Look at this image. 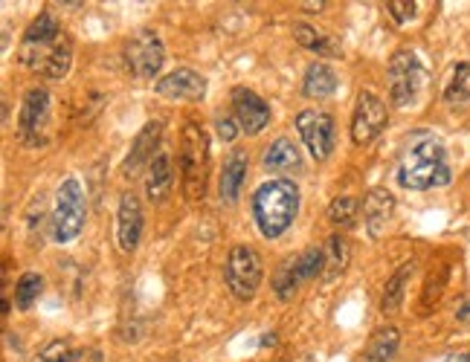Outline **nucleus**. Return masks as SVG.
Segmentation results:
<instances>
[{"label":"nucleus","mask_w":470,"mask_h":362,"mask_svg":"<svg viewBox=\"0 0 470 362\" xmlns=\"http://www.w3.org/2000/svg\"><path fill=\"white\" fill-rule=\"evenodd\" d=\"M18 61L27 70L49 81H61L73 67V41L53 15L41 12L24 32L18 44Z\"/></svg>","instance_id":"nucleus-1"},{"label":"nucleus","mask_w":470,"mask_h":362,"mask_svg":"<svg viewBox=\"0 0 470 362\" xmlns=\"http://www.w3.org/2000/svg\"><path fill=\"white\" fill-rule=\"evenodd\" d=\"M250 206H253V220L259 232L267 240H276L291 229V223L299 215V188L284 177L267 180L253 192Z\"/></svg>","instance_id":"nucleus-2"},{"label":"nucleus","mask_w":470,"mask_h":362,"mask_svg":"<svg viewBox=\"0 0 470 362\" xmlns=\"http://www.w3.org/2000/svg\"><path fill=\"white\" fill-rule=\"evenodd\" d=\"M450 163L447 151L439 140H422L415 143L398 168V183L401 188L410 192H427V188H439L450 183Z\"/></svg>","instance_id":"nucleus-3"},{"label":"nucleus","mask_w":470,"mask_h":362,"mask_svg":"<svg viewBox=\"0 0 470 362\" xmlns=\"http://www.w3.org/2000/svg\"><path fill=\"white\" fill-rule=\"evenodd\" d=\"M177 163H180V180L183 192L189 200H200L207 192V177H209V133L198 119H187L180 131V145H177Z\"/></svg>","instance_id":"nucleus-4"},{"label":"nucleus","mask_w":470,"mask_h":362,"mask_svg":"<svg viewBox=\"0 0 470 362\" xmlns=\"http://www.w3.org/2000/svg\"><path fill=\"white\" fill-rule=\"evenodd\" d=\"M88 218V203H85V188L76 177H67L56 188V206L49 215V238L56 244H73V240L85 229Z\"/></svg>","instance_id":"nucleus-5"},{"label":"nucleus","mask_w":470,"mask_h":362,"mask_svg":"<svg viewBox=\"0 0 470 362\" xmlns=\"http://www.w3.org/2000/svg\"><path fill=\"white\" fill-rule=\"evenodd\" d=\"M427 70L415 49H398L386 67V90L395 108H412L424 93Z\"/></svg>","instance_id":"nucleus-6"},{"label":"nucleus","mask_w":470,"mask_h":362,"mask_svg":"<svg viewBox=\"0 0 470 362\" xmlns=\"http://www.w3.org/2000/svg\"><path fill=\"white\" fill-rule=\"evenodd\" d=\"M262 279H264L262 255L247 244L232 247L224 264V282L232 296L239 302H253L262 287Z\"/></svg>","instance_id":"nucleus-7"},{"label":"nucleus","mask_w":470,"mask_h":362,"mask_svg":"<svg viewBox=\"0 0 470 362\" xmlns=\"http://www.w3.org/2000/svg\"><path fill=\"white\" fill-rule=\"evenodd\" d=\"M53 133V96L44 88H29L18 113V136L29 148H44Z\"/></svg>","instance_id":"nucleus-8"},{"label":"nucleus","mask_w":470,"mask_h":362,"mask_svg":"<svg viewBox=\"0 0 470 362\" xmlns=\"http://www.w3.org/2000/svg\"><path fill=\"white\" fill-rule=\"evenodd\" d=\"M123 59L131 76L137 79H155L163 70L166 61V47L163 38L157 36L155 29H140L125 41L123 47Z\"/></svg>","instance_id":"nucleus-9"},{"label":"nucleus","mask_w":470,"mask_h":362,"mask_svg":"<svg viewBox=\"0 0 470 362\" xmlns=\"http://www.w3.org/2000/svg\"><path fill=\"white\" fill-rule=\"evenodd\" d=\"M296 131L302 136V145L308 148V154L323 163L334 154V116L316 108H305L296 113Z\"/></svg>","instance_id":"nucleus-10"},{"label":"nucleus","mask_w":470,"mask_h":362,"mask_svg":"<svg viewBox=\"0 0 470 362\" xmlns=\"http://www.w3.org/2000/svg\"><path fill=\"white\" fill-rule=\"evenodd\" d=\"M386 128V105L383 99L372 90H360L355 101V113H351V143L369 145L378 140Z\"/></svg>","instance_id":"nucleus-11"},{"label":"nucleus","mask_w":470,"mask_h":362,"mask_svg":"<svg viewBox=\"0 0 470 362\" xmlns=\"http://www.w3.org/2000/svg\"><path fill=\"white\" fill-rule=\"evenodd\" d=\"M160 140H163V122L160 119H148L145 128L134 136L128 157L123 160L125 180H134V177H140L143 171H148V165L155 163V157L160 154Z\"/></svg>","instance_id":"nucleus-12"},{"label":"nucleus","mask_w":470,"mask_h":362,"mask_svg":"<svg viewBox=\"0 0 470 362\" xmlns=\"http://www.w3.org/2000/svg\"><path fill=\"white\" fill-rule=\"evenodd\" d=\"M232 116H235V122H239L241 133L256 136V133H262L267 125H271L273 111L256 90L232 88Z\"/></svg>","instance_id":"nucleus-13"},{"label":"nucleus","mask_w":470,"mask_h":362,"mask_svg":"<svg viewBox=\"0 0 470 362\" xmlns=\"http://www.w3.org/2000/svg\"><path fill=\"white\" fill-rule=\"evenodd\" d=\"M143 229H145V212H143V200L125 192L120 197V209H116V244H120L123 252H134L143 240Z\"/></svg>","instance_id":"nucleus-14"},{"label":"nucleus","mask_w":470,"mask_h":362,"mask_svg":"<svg viewBox=\"0 0 470 362\" xmlns=\"http://www.w3.org/2000/svg\"><path fill=\"white\" fill-rule=\"evenodd\" d=\"M157 96L169 101H204L207 96V76H200L192 67H177L169 76L157 79Z\"/></svg>","instance_id":"nucleus-15"},{"label":"nucleus","mask_w":470,"mask_h":362,"mask_svg":"<svg viewBox=\"0 0 470 362\" xmlns=\"http://www.w3.org/2000/svg\"><path fill=\"white\" fill-rule=\"evenodd\" d=\"M247 168H250L247 151L232 148L221 165V175H218V197H221V203H235L241 197L247 183Z\"/></svg>","instance_id":"nucleus-16"},{"label":"nucleus","mask_w":470,"mask_h":362,"mask_svg":"<svg viewBox=\"0 0 470 362\" xmlns=\"http://www.w3.org/2000/svg\"><path fill=\"white\" fill-rule=\"evenodd\" d=\"M262 168L267 175H299L302 171V154L299 148L288 140V136H279L262 154Z\"/></svg>","instance_id":"nucleus-17"},{"label":"nucleus","mask_w":470,"mask_h":362,"mask_svg":"<svg viewBox=\"0 0 470 362\" xmlns=\"http://www.w3.org/2000/svg\"><path fill=\"white\" fill-rule=\"evenodd\" d=\"M172 186H175V168H172V157H169V151H163L155 157V163L148 165L145 171V195L151 203H163L166 197H169L172 192Z\"/></svg>","instance_id":"nucleus-18"},{"label":"nucleus","mask_w":470,"mask_h":362,"mask_svg":"<svg viewBox=\"0 0 470 362\" xmlns=\"http://www.w3.org/2000/svg\"><path fill=\"white\" fill-rule=\"evenodd\" d=\"M395 212V197L386 192V188H372L363 200V218H366V229L372 238H380L386 223H390Z\"/></svg>","instance_id":"nucleus-19"},{"label":"nucleus","mask_w":470,"mask_h":362,"mask_svg":"<svg viewBox=\"0 0 470 362\" xmlns=\"http://www.w3.org/2000/svg\"><path fill=\"white\" fill-rule=\"evenodd\" d=\"M412 272H415V261H407V264H401L392 275H390V282L383 284V296H380V314L383 316H392L401 310V304H404V296H407V284L412 279Z\"/></svg>","instance_id":"nucleus-20"},{"label":"nucleus","mask_w":470,"mask_h":362,"mask_svg":"<svg viewBox=\"0 0 470 362\" xmlns=\"http://www.w3.org/2000/svg\"><path fill=\"white\" fill-rule=\"evenodd\" d=\"M334 90H337V73L323 61L308 64L305 79H302V93L308 99H331Z\"/></svg>","instance_id":"nucleus-21"},{"label":"nucleus","mask_w":470,"mask_h":362,"mask_svg":"<svg viewBox=\"0 0 470 362\" xmlns=\"http://www.w3.org/2000/svg\"><path fill=\"white\" fill-rule=\"evenodd\" d=\"M398 348H401L398 327H392V325L378 327V331L372 334V339H369L366 351H363V362H392Z\"/></svg>","instance_id":"nucleus-22"},{"label":"nucleus","mask_w":470,"mask_h":362,"mask_svg":"<svg viewBox=\"0 0 470 362\" xmlns=\"http://www.w3.org/2000/svg\"><path fill=\"white\" fill-rule=\"evenodd\" d=\"M294 38H296L299 47L311 49V53H316V56H326V59H340L343 56L340 44L334 38H328L326 32L314 29L311 24H294Z\"/></svg>","instance_id":"nucleus-23"},{"label":"nucleus","mask_w":470,"mask_h":362,"mask_svg":"<svg viewBox=\"0 0 470 362\" xmlns=\"http://www.w3.org/2000/svg\"><path fill=\"white\" fill-rule=\"evenodd\" d=\"M444 101L453 108L470 105V61H459L450 70V79L444 84Z\"/></svg>","instance_id":"nucleus-24"},{"label":"nucleus","mask_w":470,"mask_h":362,"mask_svg":"<svg viewBox=\"0 0 470 362\" xmlns=\"http://www.w3.org/2000/svg\"><path fill=\"white\" fill-rule=\"evenodd\" d=\"M323 250H326V275H323V282H334L348 264V244H346L343 235H331Z\"/></svg>","instance_id":"nucleus-25"},{"label":"nucleus","mask_w":470,"mask_h":362,"mask_svg":"<svg viewBox=\"0 0 470 362\" xmlns=\"http://www.w3.org/2000/svg\"><path fill=\"white\" fill-rule=\"evenodd\" d=\"M44 293V279L38 272H24L18 284H15V307L18 310H29L38 302V296Z\"/></svg>","instance_id":"nucleus-26"},{"label":"nucleus","mask_w":470,"mask_h":362,"mask_svg":"<svg viewBox=\"0 0 470 362\" xmlns=\"http://www.w3.org/2000/svg\"><path fill=\"white\" fill-rule=\"evenodd\" d=\"M358 212H360V200L358 197H337L328 206V220L334 223V227L346 229L358 220Z\"/></svg>","instance_id":"nucleus-27"},{"label":"nucleus","mask_w":470,"mask_h":362,"mask_svg":"<svg viewBox=\"0 0 470 362\" xmlns=\"http://www.w3.org/2000/svg\"><path fill=\"white\" fill-rule=\"evenodd\" d=\"M81 354H85V351L70 348V342L56 339V342H49L47 348L36 359H32V362H81Z\"/></svg>","instance_id":"nucleus-28"},{"label":"nucleus","mask_w":470,"mask_h":362,"mask_svg":"<svg viewBox=\"0 0 470 362\" xmlns=\"http://www.w3.org/2000/svg\"><path fill=\"white\" fill-rule=\"evenodd\" d=\"M418 6L422 4H415V0H390V4H386V9H390V15L398 24H410L418 15Z\"/></svg>","instance_id":"nucleus-29"},{"label":"nucleus","mask_w":470,"mask_h":362,"mask_svg":"<svg viewBox=\"0 0 470 362\" xmlns=\"http://www.w3.org/2000/svg\"><path fill=\"white\" fill-rule=\"evenodd\" d=\"M215 131H218V136H221L227 145H232L235 140H239V133H241L239 122H235V116H218L215 119Z\"/></svg>","instance_id":"nucleus-30"},{"label":"nucleus","mask_w":470,"mask_h":362,"mask_svg":"<svg viewBox=\"0 0 470 362\" xmlns=\"http://www.w3.org/2000/svg\"><path fill=\"white\" fill-rule=\"evenodd\" d=\"M456 319H459V322H470V299L462 302V307L456 310Z\"/></svg>","instance_id":"nucleus-31"},{"label":"nucleus","mask_w":470,"mask_h":362,"mask_svg":"<svg viewBox=\"0 0 470 362\" xmlns=\"http://www.w3.org/2000/svg\"><path fill=\"white\" fill-rule=\"evenodd\" d=\"M273 342H276L273 334H264V336H262V345H273Z\"/></svg>","instance_id":"nucleus-32"}]
</instances>
